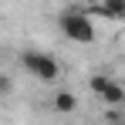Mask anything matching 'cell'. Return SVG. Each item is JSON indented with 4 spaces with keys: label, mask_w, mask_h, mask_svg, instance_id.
I'll list each match as a JSON object with an SVG mask.
<instances>
[{
    "label": "cell",
    "mask_w": 125,
    "mask_h": 125,
    "mask_svg": "<svg viewBox=\"0 0 125 125\" xmlns=\"http://www.w3.org/2000/svg\"><path fill=\"white\" fill-rule=\"evenodd\" d=\"M58 27L74 44H91L95 41V24H91V17L84 10H61L58 14Z\"/></svg>",
    "instance_id": "cell-1"
},
{
    "label": "cell",
    "mask_w": 125,
    "mask_h": 125,
    "mask_svg": "<svg viewBox=\"0 0 125 125\" xmlns=\"http://www.w3.org/2000/svg\"><path fill=\"white\" fill-rule=\"evenodd\" d=\"M21 64H24V71L31 78H37V81H58L61 78V61L51 58V54H44V51H34V47L21 54Z\"/></svg>",
    "instance_id": "cell-2"
},
{
    "label": "cell",
    "mask_w": 125,
    "mask_h": 125,
    "mask_svg": "<svg viewBox=\"0 0 125 125\" xmlns=\"http://www.w3.org/2000/svg\"><path fill=\"white\" fill-rule=\"evenodd\" d=\"M88 88H91V91H95V95H98L102 102H108V105H118V102H125V88L115 81V78H112L108 71H105V74H91Z\"/></svg>",
    "instance_id": "cell-3"
},
{
    "label": "cell",
    "mask_w": 125,
    "mask_h": 125,
    "mask_svg": "<svg viewBox=\"0 0 125 125\" xmlns=\"http://www.w3.org/2000/svg\"><path fill=\"white\" fill-rule=\"evenodd\" d=\"M51 108L61 112V115H68V112L78 108V98H74L71 91H54V95H51Z\"/></svg>",
    "instance_id": "cell-4"
},
{
    "label": "cell",
    "mask_w": 125,
    "mask_h": 125,
    "mask_svg": "<svg viewBox=\"0 0 125 125\" xmlns=\"http://www.w3.org/2000/svg\"><path fill=\"white\" fill-rule=\"evenodd\" d=\"M98 14L112 17V21H125V0H102L98 3Z\"/></svg>",
    "instance_id": "cell-5"
}]
</instances>
